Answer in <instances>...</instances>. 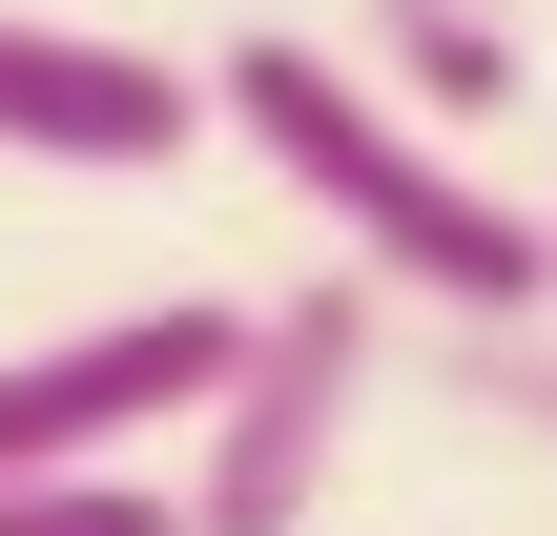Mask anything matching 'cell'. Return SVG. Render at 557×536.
Masks as SVG:
<instances>
[{"instance_id": "7", "label": "cell", "mask_w": 557, "mask_h": 536, "mask_svg": "<svg viewBox=\"0 0 557 536\" xmlns=\"http://www.w3.org/2000/svg\"><path fill=\"white\" fill-rule=\"evenodd\" d=\"M537 227H557V207H537ZM537 331H557V310H537Z\"/></svg>"}, {"instance_id": "5", "label": "cell", "mask_w": 557, "mask_h": 536, "mask_svg": "<svg viewBox=\"0 0 557 536\" xmlns=\"http://www.w3.org/2000/svg\"><path fill=\"white\" fill-rule=\"evenodd\" d=\"M351 21H372V83L393 103H434V124L517 103V0H351Z\"/></svg>"}, {"instance_id": "3", "label": "cell", "mask_w": 557, "mask_h": 536, "mask_svg": "<svg viewBox=\"0 0 557 536\" xmlns=\"http://www.w3.org/2000/svg\"><path fill=\"white\" fill-rule=\"evenodd\" d=\"M227 372H248V310L227 289L41 331V351H0V475H124V434H207Z\"/></svg>"}, {"instance_id": "6", "label": "cell", "mask_w": 557, "mask_h": 536, "mask_svg": "<svg viewBox=\"0 0 557 536\" xmlns=\"http://www.w3.org/2000/svg\"><path fill=\"white\" fill-rule=\"evenodd\" d=\"M0 536H186V496H145V475H0Z\"/></svg>"}, {"instance_id": "1", "label": "cell", "mask_w": 557, "mask_h": 536, "mask_svg": "<svg viewBox=\"0 0 557 536\" xmlns=\"http://www.w3.org/2000/svg\"><path fill=\"white\" fill-rule=\"evenodd\" d=\"M207 124H227V145H269V165L351 227V269H372V289H413L434 331H537V310H557V227H537V207H496L475 165H434V124H413L372 62L269 41V21H248V41L207 62Z\"/></svg>"}, {"instance_id": "2", "label": "cell", "mask_w": 557, "mask_h": 536, "mask_svg": "<svg viewBox=\"0 0 557 536\" xmlns=\"http://www.w3.org/2000/svg\"><path fill=\"white\" fill-rule=\"evenodd\" d=\"M372 372H393V289H372V269L269 289V310H248V372H227V413H207V454H186V536H310L351 413H372Z\"/></svg>"}, {"instance_id": "4", "label": "cell", "mask_w": 557, "mask_h": 536, "mask_svg": "<svg viewBox=\"0 0 557 536\" xmlns=\"http://www.w3.org/2000/svg\"><path fill=\"white\" fill-rule=\"evenodd\" d=\"M186 145H207V62L0 21V165H186Z\"/></svg>"}]
</instances>
